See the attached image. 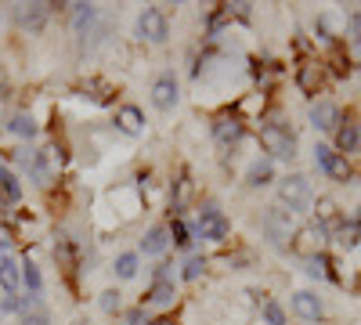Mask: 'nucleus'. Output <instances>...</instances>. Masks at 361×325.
Segmentation results:
<instances>
[{
	"instance_id": "4be33fe9",
	"label": "nucleus",
	"mask_w": 361,
	"mask_h": 325,
	"mask_svg": "<svg viewBox=\"0 0 361 325\" xmlns=\"http://www.w3.org/2000/svg\"><path fill=\"white\" fill-rule=\"evenodd\" d=\"M22 282L29 286V297H37L40 286H44V278H40V271H37V264H25V268H22Z\"/></svg>"
},
{
	"instance_id": "a211bd4d",
	"label": "nucleus",
	"mask_w": 361,
	"mask_h": 325,
	"mask_svg": "<svg viewBox=\"0 0 361 325\" xmlns=\"http://www.w3.org/2000/svg\"><path fill=\"white\" fill-rule=\"evenodd\" d=\"M8 130L18 134V137H37V120H33V116H25V112H18V116H11Z\"/></svg>"
},
{
	"instance_id": "2f4dec72",
	"label": "nucleus",
	"mask_w": 361,
	"mask_h": 325,
	"mask_svg": "<svg viewBox=\"0 0 361 325\" xmlns=\"http://www.w3.org/2000/svg\"><path fill=\"white\" fill-rule=\"evenodd\" d=\"M127 321H130V325H148V318H145V311H141V307H134V311L127 314Z\"/></svg>"
},
{
	"instance_id": "4468645a",
	"label": "nucleus",
	"mask_w": 361,
	"mask_h": 325,
	"mask_svg": "<svg viewBox=\"0 0 361 325\" xmlns=\"http://www.w3.org/2000/svg\"><path fill=\"white\" fill-rule=\"evenodd\" d=\"M148 304H156V307L173 304V278H166V271L156 275V286L148 289Z\"/></svg>"
},
{
	"instance_id": "20e7f679",
	"label": "nucleus",
	"mask_w": 361,
	"mask_h": 325,
	"mask_svg": "<svg viewBox=\"0 0 361 325\" xmlns=\"http://www.w3.org/2000/svg\"><path fill=\"white\" fill-rule=\"evenodd\" d=\"M228 231H231V224H228V217L221 214V206H214V202L202 206V214H199V235H202V239L224 243Z\"/></svg>"
},
{
	"instance_id": "39448f33",
	"label": "nucleus",
	"mask_w": 361,
	"mask_h": 325,
	"mask_svg": "<svg viewBox=\"0 0 361 325\" xmlns=\"http://www.w3.org/2000/svg\"><path fill=\"white\" fill-rule=\"evenodd\" d=\"M137 37L148 40V44H163L170 37V25H166V15L156 11V8H145L137 15Z\"/></svg>"
},
{
	"instance_id": "412c9836",
	"label": "nucleus",
	"mask_w": 361,
	"mask_h": 325,
	"mask_svg": "<svg viewBox=\"0 0 361 325\" xmlns=\"http://www.w3.org/2000/svg\"><path fill=\"white\" fill-rule=\"evenodd\" d=\"M340 243L343 246H357L361 243V221H343L340 224Z\"/></svg>"
},
{
	"instance_id": "f704fd0d",
	"label": "nucleus",
	"mask_w": 361,
	"mask_h": 325,
	"mask_svg": "<svg viewBox=\"0 0 361 325\" xmlns=\"http://www.w3.org/2000/svg\"><path fill=\"white\" fill-rule=\"evenodd\" d=\"M73 325H87V321H73Z\"/></svg>"
},
{
	"instance_id": "cd10ccee",
	"label": "nucleus",
	"mask_w": 361,
	"mask_h": 325,
	"mask_svg": "<svg viewBox=\"0 0 361 325\" xmlns=\"http://www.w3.org/2000/svg\"><path fill=\"white\" fill-rule=\"evenodd\" d=\"M22 325H51V321H47V314H44L40 307H33V311H25Z\"/></svg>"
},
{
	"instance_id": "f8f14e48",
	"label": "nucleus",
	"mask_w": 361,
	"mask_h": 325,
	"mask_svg": "<svg viewBox=\"0 0 361 325\" xmlns=\"http://www.w3.org/2000/svg\"><path fill=\"white\" fill-rule=\"evenodd\" d=\"M214 137H217L221 149H231V145L243 137V123H238L235 116H221V120L214 123Z\"/></svg>"
},
{
	"instance_id": "0eeeda50",
	"label": "nucleus",
	"mask_w": 361,
	"mask_h": 325,
	"mask_svg": "<svg viewBox=\"0 0 361 325\" xmlns=\"http://www.w3.org/2000/svg\"><path fill=\"white\" fill-rule=\"evenodd\" d=\"M47 15H51V4H18L15 8V22L25 33H40L47 25Z\"/></svg>"
},
{
	"instance_id": "9b49d317",
	"label": "nucleus",
	"mask_w": 361,
	"mask_h": 325,
	"mask_svg": "<svg viewBox=\"0 0 361 325\" xmlns=\"http://www.w3.org/2000/svg\"><path fill=\"white\" fill-rule=\"evenodd\" d=\"M311 123L318 130H340V109L333 102H314L311 105Z\"/></svg>"
},
{
	"instance_id": "ddd939ff",
	"label": "nucleus",
	"mask_w": 361,
	"mask_h": 325,
	"mask_svg": "<svg viewBox=\"0 0 361 325\" xmlns=\"http://www.w3.org/2000/svg\"><path fill=\"white\" fill-rule=\"evenodd\" d=\"M116 127L123 130V134H141L145 130V116L137 105H119L116 109Z\"/></svg>"
},
{
	"instance_id": "6ab92c4d",
	"label": "nucleus",
	"mask_w": 361,
	"mask_h": 325,
	"mask_svg": "<svg viewBox=\"0 0 361 325\" xmlns=\"http://www.w3.org/2000/svg\"><path fill=\"white\" fill-rule=\"evenodd\" d=\"M116 275H119V278H134V275H137V253L116 257Z\"/></svg>"
},
{
	"instance_id": "dca6fc26",
	"label": "nucleus",
	"mask_w": 361,
	"mask_h": 325,
	"mask_svg": "<svg viewBox=\"0 0 361 325\" xmlns=\"http://www.w3.org/2000/svg\"><path fill=\"white\" fill-rule=\"evenodd\" d=\"M357 145H361V130H357L354 123H347V127L336 130V152H340V156H343V152H354Z\"/></svg>"
},
{
	"instance_id": "473e14b6",
	"label": "nucleus",
	"mask_w": 361,
	"mask_h": 325,
	"mask_svg": "<svg viewBox=\"0 0 361 325\" xmlns=\"http://www.w3.org/2000/svg\"><path fill=\"white\" fill-rule=\"evenodd\" d=\"M8 243H11V231H8V228H0V246L8 250Z\"/></svg>"
},
{
	"instance_id": "7c9ffc66",
	"label": "nucleus",
	"mask_w": 361,
	"mask_h": 325,
	"mask_svg": "<svg viewBox=\"0 0 361 325\" xmlns=\"http://www.w3.org/2000/svg\"><path fill=\"white\" fill-rule=\"evenodd\" d=\"M300 83H304L307 91H314V69H311V66H307L304 73H300Z\"/></svg>"
},
{
	"instance_id": "6e6552de",
	"label": "nucleus",
	"mask_w": 361,
	"mask_h": 325,
	"mask_svg": "<svg viewBox=\"0 0 361 325\" xmlns=\"http://www.w3.org/2000/svg\"><path fill=\"white\" fill-rule=\"evenodd\" d=\"M22 264H18V257L11 253V250H0V286H4V293L11 297V293L18 289V282H22Z\"/></svg>"
},
{
	"instance_id": "c85d7f7f",
	"label": "nucleus",
	"mask_w": 361,
	"mask_h": 325,
	"mask_svg": "<svg viewBox=\"0 0 361 325\" xmlns=\"http://www.w3.org/2000/svg\"><path fill=\"white\" fill-rule=\"evenodd\" d=\"M350 33H354V44H357V51H361V11L350 15Z\"/></svg>"
},
{
	"instance_id": "5701e85b",
	"label": "nucleus",
	"mask_w": 361,
	"mask_h": 325,
	"mask_svg": "<svg viewBox=\"0 0 361 325\" xmlns=\"http://www.w3.org/2000/svg\"><path fill=\"white\" fill-rule=\"evenodd\" d=\"M202 271H206V260H202V257H192V260L185 264V271H180V278H188V282H195V278H199Z\"/></svg>"
},
{
	"instance_id": "393cba45",
	"label": "nucleus",
	"mask_w": 361,
	"mask_h": 325,
	"mask_svg": "<svg viewBox=\"0 0 361 325\" xmlns=\"http://www.w3.org/2000/svg\"><path fill=\"white\" fill-rule=\"evenodd\" d=\"M73 11H76V29H87L90 22H94V8L90 4H73Z\"/></svg>"
},
{
	"instance_id": "b1692460",
	"label": "nucleus",
	"mask_w": 361,
	"mask_h": 325,
	"mask_svg": "<svg viewBox=\"0 0 361 325\" xmlns=\"http://www.w3.org/2000/svg\"><path fill=\"white\" fill-rule=\"evenodd\" d=\"M318 221H322V228L336 221V202H333V199H322V202H318Z\"/></svg>"
},
{
	"instance_id": "72a5a7b5",
	"label": "nucleus",
	"mask_w": 361,
	"mask_h": 325,
	"mask_svg": "<svg viewBox=\"0 0 361 325\" xmlns=\"http://www.w3.org/2000/svg\"><path fill=\"white\" fill-rule=\"evenodd\" d=\"M148 325H173L170 318H159V321H148Z\"/></svg>"
},
{
	"instance_id": "9d476101",
	"label": "nucleus",
	"mask_w": 361,
	"mask_h": 325,
	"mask_svg": "<svg viewBox=\"0 0 361 325\" xmlns=\"http://www.w3.org/2000/svg\"><path fill=\"white\" fill-rule=\"evenodd\" d=\"M152 105L156 109H173L177 105V80H173V73H163L152 83Z\"/></svg>"
},
{
	"instance_id": "7ed1b4c3",
	"label": "nucleus",
	"mask_w": 361,
	"mask_h": 325,
	"mask_svg": "<svg viewBox=\"0 0 361 325\" xmlns=\"http://www.w3.org/2000/svg\"><path fill=\"white\" fill-rule=\"evenodd\" d=\"M260 145L275 156V159H293L296 152V137L282 127V123H267V127H260Z\"/></svg>"
},
{
	"instance_id": "bb28decb",
	"label": "nucleus",
	"mask_w": 361,
	"mask_h": 325,
	"mask_svg": "<svg viewBox=\"0 0 361 325\" xmlns=\"http://www.w3.org/2000/svg\"><path fill=\"white\" fill-rule=\"evenodd\" d=\"M264 318H267L271 325H286V314H282V307H279L275 300H267V304H264Z\"/></svg>"
},
{
	"instance_id": "2eb2a0df",
	"label": "nucleus",
	"mask_w": 361,
	"mask_h": 325,
	"mask_svg": "<svg viewBox=\"0 0 361 325\" xmlns=\"http://www.w3.org/2000/svg\"><path fill=\"white\" fill-rule=\"evenodd\" d=\"M271 177H275V166H271V159H257V163L246 170V185L264 188V185H271Z\"/></svg>"
},
{
	"instance_id": "f257e3e1",
	"label": "nucleus",
	"mask_w": 361,
	"mask_h": 325,
	"mask_svg": "<svg viewBox=\"0 0 361 325\" xmlns=\"http://www.w3.org/2000/svg\"><path fill=\"white\" fill-rule=\"evenodd\" d=\"M260 224H264V235L271 239V246H279V250H286L296 235V221H293L289 210H282V206H267Z\"/></svg>"
},
{
	"instance_id": "1a4fd4ad",
	"label": "nucleus",
	"mask_w": 361,
	"mask_h": 325,
	"mask_svg": "<svg viewBox=\"0 0 361 325\" xmlns=\"http://www.w3.org/2000/svg\"><path fill=\"white\" fill-rule=\"evenodd\" d=\"M293 311L304 318V321H318L322 314H325V304L314 297V293H307V289H300V293H293Z\"/></svg>"
},
{
	"instance_id": "a878e982",
	"label": "nucleus",
	"mask_w": 361,
	"mask_h": 325,
	"mask_svg": "<svg viewBox=\"0 0 361 325\" xmlns=\"http://www.w3.org/2000/svg\"><path fill=\"white\" fill-rule=\"evenodd\" d=\"M166 231H170V239H173L177 246H188V243H192V239H188V228H185V221H173Z\"/></svg>"
},
{
	"instance_id": "f3484780",
	"label": "nucleus",
	"mask_w": 361,
	"mask_h": 325,
	"mask_svg": "<svg viewBox=\"0 0 361 325\" xmlns=\"http://www.w3.org/2000/svg\"><path fill=\"white\" fill-rule=\"evenodd\" d=\"M166 246H170V231H166V228H152V231L141 239V250H145V253H163Z\"/></svg>"
},
{
	"instance_id": "aec40b11",
	"label": "nucleus",
	"mask_w": 361,
	"mask_h": 325,
	"mask_svg": "<svg viewBox=\"0 0 361 325\" xmlns=\"http://www.w3.org/2000/svg\"><path fill=\"white\" fill-rule=\"evenodd\" d=\"M0 192H4V199H8V202H15V199L22 195L18 181L11 177V170H4V166H0Z\"/></svg>"
},
{
	"instance_id": "c756f323",
	"label": "nucleus",
	"mask_w": 361,
	"mask_h": 325,
	"mask_svg": "<svg viewBox=\"0 0 361 325\" xmlns=\"http://www.w3.org/2000/svg\"><path fill=\"white\" fill-rule=\"evenodd\" d=\"M119 307V297L116 293H102V311H116Z\"/></svg>"
},
{
	"instance_id": "f03ea898",
	"label": "nucleus",
	"mask_w": 361,
	"mask_h": 325,
	"mask_svg": "<svg viewBox=\"0 0 361 325\" xmlns=\"http://www.w3.org/2000/svg\"><path fill=\"white\" fill-rule=\"evenodd\" d=\"M279 199H282V210H289V214L307 210V206H311V181H307V177H300V173L282 177V181H279Z\"/></svg>"
},
{
	"instance_id": "423d86ee",
	"label": "nucleus",
	"mask_w": 361,
	"mask_h": 325,
	"mask_svg": "<svg viewBox=\"0 0 361 325\" xmlns=\"http://www.w3.org/2000/svg\"><path fill=\"white\" fill-rule=\"evenodd\" d=\"M314 163L333 177V181H347V177H350V163L336 149H329V145H318V149H314Z\"/></svg>"
}]
</instances>
